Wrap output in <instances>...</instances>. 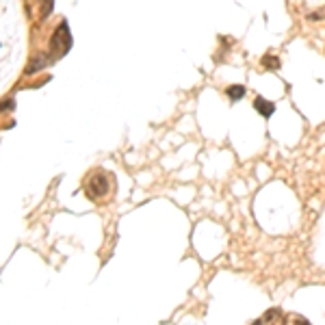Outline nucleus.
<instances>
[{"label": "nucleus", "instance_id": "6e6552de", "mask_svg": "<svg viewBox=\"0 0 325 325\" xmlns=\"http://www.w3.org/2000/svg\"><path fill=\"white\" fill-rule=\"evenodd\" d=\"M50 11H52V0H46V7H44V13H41V17L50 16Z\"/></svg>", "mask_w": 325, "mask_h": 325}, {"label": "nucleus", "instance_id": "9b49d317", "mask_svg": "<svg viewBox=\"0 0 325 325\" xmlns=\"http://www.w3.org/2000/svg\"><path fill=\"white\" fill-rule=\"evenodd\" d=\"M252 325H262V319H258V321H254Z\"/></svg>", "mask_w": 325, "mask_h": 325}, {"label": "nucleus", "instance_id": "f03ea898", "mask_svg": "<svg viewBox=\"0 0 325 325\" xmlns=\"http://www.w3.org/2000/svg\"><path fill=\"white\" fill-rule=\"evenodd\" d=\"M69 41H72V37H69V29H67V22H61L59 24V29L54 31L52 35V50L57 54H65L69 50Z\"/></svg>", "mask_w": 325, "mask_h": 325}, {"label": "nucleus", "instance_id": "423d86ee", "mask_svg": "<svg viewBox=\"0 0 325 325\" xmlns=\"http://www.w3.org/2000/svg\"><path fill=\"white\" fill-rule=\"evenodd\" d=\"M262 65L267 69H277V67H280V59H277L276 54H267V57L262 59Z\"/></svg>", "mask_w": 325, "mask_h": 325}, {"label": "nucleus", "instance_id": "0eeeda50", "mask_svg": "<svg viewBox=\"0 0 325 325\" xmlns=\"http://www.w3.org/2000/svg\"><path fill=\"white\" fill-rule=\"evenodd\" d=\"M46 63H48V59H46V57H37V61L32 65H29V72H35V69H39L41 65H46Z\"/></svg>", "mask_w": 325, "mask_h": 325}, {"label": "nucleus", "instance_id": "f257e3e1", "mask_svg": "<svg viewBox=\"0 0 325 325\" xmlns=\"http://www.w3.org/2000/svg\"><path fill=\"white\" fill-rule=\"evenodd\" d=\"M85 189H87V195L91 199H100V197H106L113 189V182H111V176L102 169H96L87 176V182H85Z\"/></svg>", "mask_w": 325, "mask_h": 325}, {"label": "nucleus", "instance_id": "9d476101", "mask_svg": "<svg viewBox=\"0 0 325 325\" xmlns=\"http://www.w3.org/2000/svg\"><path fill=\"white\" fill-rule=\"evenodd\" d=\"M295 325H310V323L304 321V319H295Z\"/></svg>", "mask_w": 325, "mask_h": 325}, {"label": "nucleus", "instance_id": "1a4fd4ad", "mask_svg": "<svg viewBox=\"0 0 325 325\" xmlns=\"http://www.w3.org/2000/svg\"><path fill=\"white\" fill-rule=\"evenodd\" d=\"M13 106H16V104H13V100H7V102H2V104H0V113H4V111H7V109H13Z\"/></svg>", "mask_w": 325, "mask_h": 325}, {"label": "nucleus", "instance_id": "20e7f679", "mask_svg": "<svg viewBox=\"0 0 325 325\" xmlns=\"http://www.w3.org/2000/svg\"><path fill=\"white\" fill-rule=\"evenodd\" d=\"M245 91H247V89H245L243 85H230L226 89V96L230 98L232 102H236V100H241V98H245Z\"/></svg>", "mask_w": 325, "mask_h": 325}, {"label": "nucleus", "instance_id": "39448f33", "mask_svg": "<svg viewBox=\"0 0 325 325\" xmlns=\"http://www.w3.org/2000/svg\"><path fill=\"white\" fill-rule=\"evenodd\" d=\"M273 321H276V325H282V323H284V319H282L280 310H269V312L264 314L262 323H269V325H273Z\"/></svg>", "mask_w": 325, "mask_h": 325}, {"label": "nucleus", "instance_id": "7ed1b4c3", "mask_svg": "<svg viewBox=\"0 0 325 325\" xmlns=\"http://www.w3.org/2000/svg\"><path fill=\"white\" fill-rule=\"evenodd\" d=\"M254 109H256L262 117H271V115L276 113V102H269L267 98L258 96L256 100H254Z\"/></svg>", "mask_w": 325, "mask_h": 325}]
</instances>
